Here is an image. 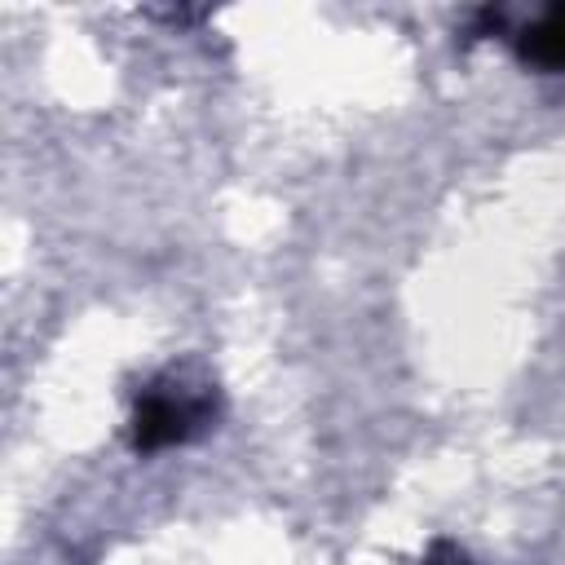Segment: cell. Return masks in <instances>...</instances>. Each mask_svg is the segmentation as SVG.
Wrapping results in <instances>:
<instances>
[{
	"instance_id": "6da1fadb",
	"label": "cell",
	"mask_w": 565,
	"mask_h": 565,
	"mask_svg": "<svg viewBox=\"0 0 565 565\" xmlns=\"http://www.w3.org/2000/svg\"><path fill=\"white\" fill-rule=\"evenodd\" d=\"M207 419V397H172L163 388H150L132 411V446L137 450H163L199 433Z\"/></svg>"
},
{
	"instance_id": "7a4b0ae2",
	"label": "cell",
	"mask_w": 565,
	"mask_h": 565,
	"mask_svg": "<svg viewBox=\"0 0 565 565\" xmlns=\"http://www.w3.org/2000/svg\"><path fill=\"white\" fill-rule=\"evenodd\" d=\"M516 53L539 71H565V4H552L547 13H539L516 35Z\"/></svg>"
}]
</instances>
